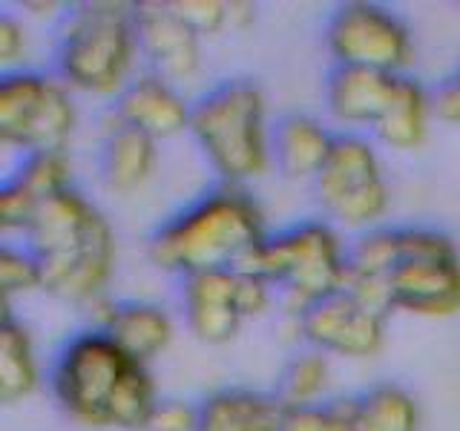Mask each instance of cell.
<instances>
[{
  "instance_id": "1",
  "label": "cell",
  "mask_w": 460,
  "mask_h": 431,
  "mask_svg": "<svg viewBox=\"0 0 460 431\" xmlns=\"http://www.w3.org/2000/svg\"><path fill=\"white\" fill-rule=\"evenodd\" d=\"M49 388L72 423L95 431H147L162 402L150 365L136 363L98 328H84L61 345Z\"/></svg>"
},
{
  "instance_id": "2",
  "label": "cell",
  "mask_w": 460,
  "mask_h": 431,
  "mask_svg": "<svg viewBox=\"0 0 460 431\" xmlns=\"http://www.w3.org/2000/svg\"><path fill=\"white\" fill-rule=\"evenodd\" d=\"M23 244L40 259L49 296L84 311L110 296L119 239L107 216L78 187L40 201Z\"/></svg>"
},
{
  "instance_id": "3",
  "label": "cell",
  "mask_w": 460,
  "mask_h": 431,
  "mask_svg": "<svg viewBox=\"0 0 460 431\" xmlns=\"http://www.w3.org/2000/svg\"><path fill=\"white\" fill-rule=\"evenodd\" d=\"M268 236L265 213L248 187L216 184L153 230L147 256L158 270L179 279L239 270Z\"/></svg>"
},
{
  "instance_id": "4",
  "label": "cell",
  "mask_w": 460,
  "mask_h": 431,
  "mask_svg": "<svg viewBox=\"0 0 460 431\" xmlns=\"http://www.w3.org/2000/svg\"><path fill=\"white\" fill-rule=\"evenodd\" d=\"M141 61L136 4L84 0L55 26L52 72L75 95L115 104L136 81Z\"/></svg>"
},
{
  "instance_id": "5",
  "label": "cell",
  "mask_w": 460,
  "mask_h": 431,
  "mask_svg": "<svg viewBox=\"0 0 460 431\" xmlns=\"http://www.w3.org/2000/svg\"><path fill=\"white\" fill-rule=\"evenodd\" d=\"M190 138L219 184L248 187L273 170V124L262 86L227 78L193 101Z\"/></svg>"
},
{
  "instance_id": "6",
  "label": "cell",
  "mask_w": 460,
  "mask_h": 431,
  "mask_svg": "<svg viewBox=\"0 0 460 431\" xmlns=\"http://www.w3.org/2000/svg\"><path fill=\"white\" fill-rule=\"evenodd\" d=\"M239 270L256 273L279 294V313L302 316L340 294L349 277V242L325 219H305L270 233Z\"/></svg>"
},
{
  "instance_id": "7",
  "label": "cell",
  "mask_w": 460,
  "mask_h": 431,
  "mask_svg": "<svg viewBox=\"0 0 460 431\" xmlns=\"http://www.w3.org/2000/svg\"><path fill=\"white\" fill-rule=\"evenodd\" d=\"M78 98L52 69L4 72L0 144L23 155L69 150L78 133Z\"/></svg>"
},
{
  "instance_id": "8",
  "label": "cell",
  "mask_w": 460,
  "mask_h": 431,
  "mask_svg": "<svg viewBox=\"0 0 460 431\" xmlns=\"http://www.w3.org/2000/svg\"><path fill=\"white\" fill-rule=\"evenodd\" d=\"M314 193L325 222L337 230H351L359 236L380 227L392 207L380 144L371 136L340 133L331 158L314 181Z\"/></svg>"
},
{
  "instance_id": "9",
  "label": "cell",
  "mask_w": 460,
  "mask_h": 431,
  "mask_svg": "<svg viewBox=\"0 0 460 431\" xmlns=\"http://www.w3.org/2000/svg\"><path fill=\"white\" fill-rule=\"evenodd\" d=\"M392 313L449 320L460 313V251L435 227H400V262L388 277Z\"/></svg>"
},
{
  "instance_id": "10",
  "label": "cell",
  "mask_w": 460,
  "mask_h": 431,
  "mask_svg": "<svg viewBox=\"0 0 460 431\" xmlns=\"http://www.w3.org/2000/svg\"><path fill=\"white\" fill-rule=\"evenodd\" d=\"M325 47L334 57V66L406 75L414 61L409 23L394 9L374 0H349L331 12L325 23Z\"/></svg>"
},
{
  "instance_id": "11",
  "label": "cell",
  "mask_w": 460,
  "mask_h": 431,
  "mask_svg": "<svg viewBox=\"0 0 460 431\" xmlns=\"http://www.w3.org/2000/svg\"><path fill=\"white\" fill-rule=\"evenodd\" d=\"M302 322V345L316 348L328 356L340 359H371L385 345L388 313H380L349 291H340L323 302H316L299 316Z\"/></svg>"
},
{
  "instance_id": "12",
  "label": "cell",
  "mask_w": 460,
  "mask_h": 431,
  "mask_svg": "<svg viewBox=\"0 0 460 431\" xmlns=\"http://www.w3.org/2000/svg\"><path fill=\"white\" fill-rule=\"evenodd\" d=\"M144 66L176 86L193 84L201 72V38L187 26L170 0L136 4Z\"/></svg>"
},
{
  "instance_id": "13",
  "label": "cell",
  "mask_w": 460,
  "mask_h": 431,
  "mask_svg": "<svg viewBox=\"0 0 460 431\" xmlns=\"http://www.w3.org/2000/svg\"><path fill=\"white\" fill-rule=\"evenodd\" d=\"M90 328H98L115 339V345L136 359L150 365L162 356L172 337H176V320L172 313L147 299H101L90 308Z\"/></svg>"
},
{
  "instance_id": "14",
  "label": "cell",
  "mask_w": 460,
  "mask_h": 431,
  "mask_svg": "<svg viewBox=\"0 0 460 431\" xmlns=\"http://www.w3.org/2000/svg\"><path fill=\"white\" fill-rule=\"evenodd\" d=\"M110 112L121 124L136 127L144 136L162 144L181 133H190L193 101L184 95L181 86L155 75L150 69H144L119 95Z\"/></svg>"
},
{
  "instance_id": "15",
  "label": "cell",
  "mask_w": 460,
  "mask_h": 431,
  "mask_svg": "<svg viewBox=\"0 0 460 431\" xmlns=\"http://www.w3.org/2000/svg\"><path fill=\"white\" fill-rule=\"evenodd\" d=\"M400 75L377 69L334 66L325 81V112L337 133L371 136L388 101L397 90Z\"/></svg>"
},
{
  "instance_id": "16",
  "label": "cell",
  "mask_w": 460,
  "mask_h": 431,
  "mask_svg": "<svg viewBox=\"0 0 460 431\" xmlns=\"http://www.w3.org/2000/svg\"><path fill=\"white\" fill-rule=\"evenodd\" d=\"M181 311L196 339L208 345L230 342L244 325L239 308V270H208L184 277Z\"/></svg>"
},
{
  "instance_id": "17",
  "label": "cell",
  "mask_w": 460,
  "mask_h": 431,
  "mask_svg": "<svg viewBox=\"0 0 460 431\" xmlns=\"http://www.w3.org/2000/svg\"><path fill=\"white\" fill-rule=\"evenodd\" d=\"M337 129L308 112H291L273 127V167L291 181H316L331 150L337 144Z\"/></svg>"
},
{
  "instance_id": "18",
  "label": "cell",
  "mask_w": 460,
  "mask_h": 431,
  "mask_svg": "<svg viewBox=\"0 0 460 431\" xmlns=\"http://www.w3.org/2000/svg\"><path fill=\"white\" fill-rule=\"evenodd\" d=\"M158 170V141L141 129L121 124L110 112L101 144V176L112 193L133 196L144 190Z\"/></svg>"
},
{
  "instance_id": "19",
  "label": "cell",
  "mask_w": 460,
  "mask_h": 431,
  "mask_svg": "<svg viewBox=\"0 0 460 431\" xmlns=\"http://www.w3.org/2000/svg\"><path fill=\"white\" fill-rule=\"evenodd\" d=\"M285 411L277 391L222 388L199 406V431H282Z\"/></svg>"
},
{
  "instance_id": "20",
  "label": "cell",
  "mask_w": 460,
  "mask_h": 431,
  "mask_svg": "<svg viewBox=\"0 0 460 431\" xmlns=\"http://www.w3.org/2000/svg\"><path fill=\"white\" fill-rule=\"evenodd\" d=\"M431 119H435V98L420 81H414L406 72V75H400L397 90L388 101L385 112L380 115V121L374 124L371 138L385 150L414 153L426 144Z\"/></svg>"
},
{
  "instance_id": "21",
  "label": "cell",
  "mask_w": 460,
  "mask_h": 431,
  "mask_svg": "<svg viewBox=\"0 0 460 431\" xmlns=\"http://www.w3.org/2000/svg\"><path fill=\"white\" fill-rule=\"evenodd\" d=\"M43 383V368L38 348L29 330L12 311V302L4 299V320H0V400L6 406L32 397Z\"/></svg>"
},
{
  "instance_id": "22",
  "label": "cell",
  "mask_w": 460,
  "mask_h": 431,
  "mask_svg": "<svg viewBox=\"0 0 460 431\" xmlns=\"http://www.w3.org/2000/svg\"><path fill=\"white\" fill-rule=\"evenodd\" d=\"M331 356L308 348H302L288 359V365L282 371V380L277 394L288 409H302V406H323L328 388H331Z\"/></svg>"
},
{
  "instance_id": "23",
  "label": "cell",
  "mask_w": 460,
  "mask_h": 431,
  "mask_svg": "<svg viewBox=\"0 0 460 431\" xmlns=\"http://www.w3.org/2000/svg\"><path fill=\"white\" fill-rule=\"evenodd\" d=\"M366 431H420V402L402 385L380 383L359 394Z\"/></svg>"
},
{
  "instance_id": "24",
  "label": "cell",
  "mask_w": 460,
  "mask_h": 431,
  "mask_svg": "<svg viewBox=\"0 0 460 431\" xmlns=\"http://www.w3.org/2000/svg\"><path fill=\"white\" fill-rule=\"evenodd\" d=\"M12 179L23 184L29 193L47 201L64 190L75 187V164H72L69 150H52V153H32L23 155Z\"/></svg>"
},
{
  "instance_id": "25",
  "label": "cell",
  "mask_w": 460,
  "mask_h": 431,
  "mask_svg": "<svg viewBox=\"0 0 460 431\" xmlns=\"http://www.w3.org/2000/svg\"><path fill=\"white\" fill-rule=\"evenodd\" d=\"M0 291L9 302L14 296L43 291L40 259L23 242H4V248H0Z\"/></svg>"
},
{
  "instance_id": "26",
  "label": "cell",
  "mask_w": 460,
  "mask_h": 431,
  "mask_svg": "<svg viewBox=\"0 0 460 431\" xmlns=\"http://www.w3.org/2000/svg\"><path fill=\"white\" fill-rule=\"evenodd\" d=\"M40 207V198L32 196L23 184H18L12 176L0 187V230L6 242H23V236L32 227Z\"/></svg>"
},
{
  "instance_id": "27",
  "label": "cell",
  "mask_w": 460,
  "mask_h": 431,
  "mask_svg": "<svg viewBox=\"0 0 460 431\" xmlns=\"http://www.w3.org/2000/svg\"><path fill=\"white\" fill-rule=\"evenodd\" d=\"M179 18L193 29L199 38L219 35L230 26L227 0H170Z\"/></svg>"
},
{
  "instance_id": "28",
  "label": "cell",
  "mask_w": 460,
  "mask_h": 431,
  "mask_svg": "<svg viewBox=\"0 0 460 431\" xmlns=\"http://www.w3.org/2000/svg\"><path fill=\"white\" fill-rule=\"evenodd\" d=\"M29 55H32L29 26L18 14L6 12L4 18H0V64H4V72L29 69Z\"/></svg>"
},
{
  "instance_id": "29",
  "label": "cell",
  "mask_w": 460,
  "mask_h": 431,
  "mask_svg": "<svg viewBox=\"0 0 460 431\" xmlns=\"http://www.w3.org/2000/svg\"><path fill=\"white\" fill-rule=\"evenodd\" d=\"M273 305L279 308L277 287H273L270 282H265L262 277H256V273L239 270V308H242L244 322L265 316Z\"/></svg>"
},
{
  "instance_id": "30",
  "label": "cell",
  "mask_w": 460,
  "mask_h": 431,
  "mask_svg": "<svg viewBox=\"0 0 460 431\" xmlns=\"http://www.w3.org/2000/svg\"><path fill=\"white\" fill-rule=\"evenodd\" d=\"M147 431H199V406L184 400H162Z\"/></svg>"
},
{
  "instance_id": "31",
  "label": "cell",
  "mask_w": 460,
  "mask_h": 431,
  "mask_svg": "<svg viewBox=\"0 0 460 431\" xmlns=\"http://www.w3.org/2000/svg\"><path fill=\"white\" fill-rule=\"evenodd\" d=\"M431 98H435V119L460 129V69L452 78H446Z\"/></svg>"
},
{
  "instance_id": "32",
  "label": "cell",
  "mask_w": 460,
  "mask_h": 431,
  "mask_svg": "<svg viewBox=\"0 0 460 431\" xmlns=\"http://www.w3.org/2000/svg\"><path fill=\"white\" fill-rule=\"evenodd\" d=\"M282 431H331L328 402H323V406L288 409V411H285Z\"/></svg>"
},
{
  "instance_id": "33",
  "label": "cell",
  "mask_w": 460,
  "mask_h": 431,
  "mask_svg": "<svg viewBox=\"0 0 460 431\" xmlns=\"http://www.w3.org/2000/svg\"><path fill=\"white\" fill-rule=\"evenodd\" d=\"M72 4H58V0H26L23 4V18L32 21H47V23H61L66 18Z\"/></svg>"
},
{
  "instance_id": "34",
  "label": "cell",
  "mask_w": 460,
  "mask_h": 431,
  "mask_svg": "<svg viewBox=\"0 0 460 431\" xmlns=\"http://www.w3.org/2000/svg\"><path fill=\"white\" fill-rule=\"evenodd\" d=\"M227 18H230V29H248L256 21V6L248 4V0H227Z\"/></svg>"
}]
</instances>
